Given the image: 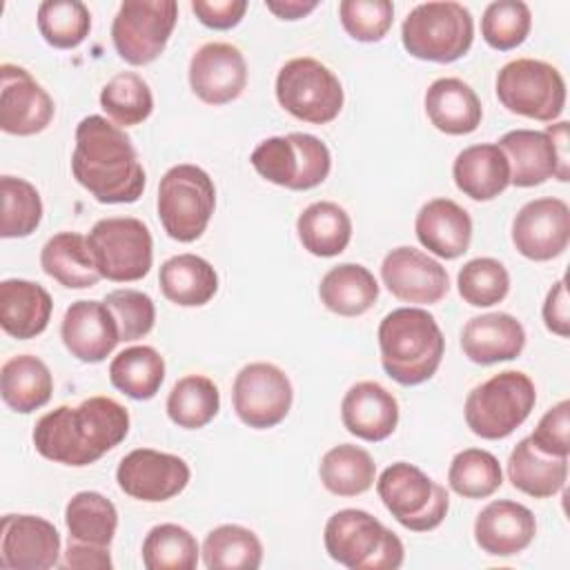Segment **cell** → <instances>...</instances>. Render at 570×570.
I'll return each instance as SVG.
<instances>
[{
  "label": "cell",
  "instance_id": "cell-1",
  "mask_svg": "<svg viewBox=\"0 0 570 570\" xmlns=\"http://www.w3.org/2000/svg\"><path fill=\"white\" fill-rule=\"evenodd\" d=\"M129 412L111 396H89L80 405H60L42 414L33 428V445L40 456L85 468L125 441Z\"/></svg>",
  "mask_w": 570,
  "mask_h": 570
},
{
  "label": "cell",
  "instance_id": "cell-2",
  "mask_svg": "<svg viewBox=\"0 0 570 570\" xmlns=\"http://www.w3.org/2000/svg\"><path fill=\"white\" fill-rule=\"evenodd\" d=\"M71 174L98 203H136L145 189V169L131 138L102 116H87L76 127Z\"/></svg>",
  "mask_w": 570,
  "mask_h": 570
},
{
  "label": "cell",
  "instance_id": "cell-3",
  "mask_svg": "<svg viewBox=\"0 0 570 570\" xmlns=\"http://www.w3.org/2000/svg\"><path fill=\"white\" fill-rule=\"evenodd\" d=\"M381 365L401 385H419L434 376L445 352L436 318L421 307H399L379 325Z\"/></svg>",
  "mask_w": 570,
  "mask_h": 570
},
{
  "label": "cell",
  "instance_id": "cell-4",
  "mask_svg": "<svg viewBox=\"0 0 570 570\" xmlns=\"http://www.w3.org/2000/svg\"><path fill=\"white\" fill-rule=\"evenodd\" d=\"M327 554L350 570H396L403 566V541L365 510L334 512L323 532Z\"/></svg>",
  "mask_w": 570,
  "mask_h": 570
},
{
  "label": "cell",
  "instance_id": "cell-5",
  "mask_svg": "<svg viewBox=\"0 0 570 570\" xmlns=\"http://www.w3.org/2000/svg\"><path fill=\"white\" fill-rule=\"evenodd\" d=\"M537 387L525 372L505 370L472 387L463 414L472 434L499 441L510 436L532 412Z\"/></svg>",
  "mask_w": 570,
  "mask_h": 570
},
{
  "label": "cell",
  "instance_id": "cell-6",
  "mask_svg": "<svg viewBox=\"0 0 570 570\" xmlns=\"http://www.w3.org/2000/svg\"><path fill=\"white\" fill-rule=\"evenodd\" d=\"M474 40V20L461 2H421L401 24L405 51L419 60L454 62Z\"/></svg>",
  "mask_w": 570,
  "mask_h": 570
},
{
  "label": "cell",
  "instance_id": "cell-7",
  "mask_svg": "<svg viewBox=\"0 0 570 570\" xmlns=\"http://www.w3.org/2000/svg\"><path fill=\"white\" fill-rule=\"evenodd\" d=\"M158 218L169 238L191 243L203 236L216 207V187L198 165H174L158 183Z\"/></svg>",
  "mask_w": 570,
  "mask_h": 570
},
{
  "label": "cell",
  "instance_id": "cell-8",
  "mask_svg": "<svg viewBox=\"0 0 570 570\" xmlns=\"http://www.w3.org/2000/svg\"><path fill=\"white\" fill-rule=\"evenodd\" d=\"M249 160L265 180L294 191L318 187L332 169L327 145L321 138L301 131L261 140Z\"/></svg>",
  "mask_w": 570,
  "mask_h": 570
},
{
  "label": "cell",
  "instance_id": "cell-9",
  "mask_svg": "<svg viewBox=\"0 0 570 570\" xmlns=\"http://www.w3.org/2000/svg\"><path fill=\"white\" fill-rule=\"evenodd\" d=\"M376 492L387 512L412 532L439 528L450 510L448 490L407 461L387 465L376 481Z\"/></svg>",
  "mask_w": 570,
  "mask_h": 570
},
{
  "label": "cell",
  "instance_id": "cell-10",
  "mask_svg": "<svg viewBox=\"0 0 570 570\" xmlns=\"http://www.w3.org/2000/svg\"><path fill=\"white\" fill-rule=\"evenodd\" d=\"M276 100L294 118L312 125L332 122L343 109V85L321 60L301 56L287 60L276 76Z\"/></svg>",
  "mask_w": 570,
  "mask_h": 570
},
{
  "label": "cell",
  "instance_id": "cell-11",
  "mask_svg": "<svg viewBox=\"0 0 570 570\" xmlns=\"http://www.w3.org/2000/svg\"><path fill=\"white\" fill-rule=\"evenodd\" d=\"M497 98L519 116L552 122L566 107V82L557 67L537 58H517L497 73Z\"/></svg>",
  "mask_w": 570,
  "mask_h": 570
},
{
  "label": "cell",
  "instance_id": "cell-12",
  "mask_svg": "<svg viewBox=\"0 0 570 570\" xmlns=\"http://www.w3.org/2000/svg\"><path fill=\"white\" fill-rule=\"evenodd\" d=\"M87 240L96 267L107 281L134 283L151 269L154 240L149 227L134 216L100 218Z\"/></svg>",
  "mask_w": 570,
  "mask_h": 570
},
{
  "label": "cell",
  "instance_id": "cell-13",
  "mask_svg": "<svg viewBox=\"0 0 570 570\" xmlns=\"http://www.w3.org/2000/svg\"><path fill=\"white\" fill-rule=\"evenodd\" d=\"M176 20L174 0H125L111 22L118 56L134 67L154 62L165 51Z\"/></svg>",
  "mask_w": 570,
  "mask_h": 570
},
{
  "label": "cell",
  "instance_id": "cell-14",
  "mask_svg": "<svg viewBox=\"0 0 570 570\" xmlns=\"http://www.w3.org/2000/svg\"><path fill=\"white\" fill-rule=\"evenodd\" d=\"M292 401V383L274 363H247L238 370L232 385L234 412L254 430H269L278 425L287 416Z\"/></svg>",
  "mask_w": 570,
  "mask_h": 570
},
{
  "label": "cell",
  "instance_id": "cell-15",
  "mask_svg": "<svg viewBox=\"0 0 570 570\" xmlns=\"http://www.w3.org/2000/svg\"><path fill=\"white\" fill-rule=\"evenodd\" d=\"M191 479V470L178 454L154 448H138L125 454L116 470L118 488L138 501L160 503L180 494Z\"/></svg>",
  "mask_w": 570,
  "mask_h": 570
},
{
  "label": "cell",
  "instance_id": "cell-16",
  "mask_svg": "<svg viewBox=\"0 0 570 570\" xmlns=\"http://www.w3.org/2000/svg\"><path fill=\"white\" fill-rule=\"evenodd\" d=\"M512 243L530 261H552L570 243V207L566 200L543 196L528 200L512 220Z\"/></svg>",
  "mask_w": 570,
  "mask_h": 570
},
{
  "label": "cell",
  "instance_id": "cell-17",
  "mask_svg": "<svg viewBox=\"0 0 570 570\" xmlns=\"http://www.w3.org/2000/svg\"><path fill=\"white\" fill-rule=\"evenodd\" d=\"M53 111L51 96L24 67L0 65V129L4 134H40L49 127Z\"/></svg>",
  "mask_w": 570,
  "mask_h": 570
},
{
  "label": "cell",
  "instance_id": "cell-18",
  "mask_svg": "<svg viewBox=\"0 0 570 570\" xmlns=\"http://www.w3.org/2000/svg\"><path fill=\"white\" fill-rule=\"evenodd\" d=\"M381 278L394 298L414 305H434L450 289L445 267L414 247L387 252L381 263Z\"/></svg>",
  "mask_w": 570,
  "mask_h": 570
},
{
  "label": "cell",
  "instance_id": "cell-19",
  "mask_svg": "<svg viewBox=\"0 0 570 570\" xmlns=\"http://www.w3.org/2000/svg\"><path fill=\"white\" fill-rule=\"evenodd\" d=\"M60 561L56 525L36 514H4L0 523V566L9 570H47Z\"/></svg>",
  "mask_w": 570,
  "mask_h": 570
},
{
  "label": "cell",
  "instance_id": "cell-20",
  "mask_svg": "<svg viewBox=\"0 0 570 570\" xmlns=\"http://www.w3.org/2000/svg\"><path fill=\"white\" fill-rule=\"evenodd\" d=\"M247 85V62L232 42H205L189 60V87L207 105L236 100Z\"/></svg>",
  "mask_w": 570,
  "mask_h": 570
},
{
  "label": "cell",
  "instance_id": "cell-21",
  "mask_svg": "<svg viewBox=\"0 0 570 570\" xmlns=\"http://www.w3.org/2000/svg\"><path fill=\"white\" fill-rule=\"evenodd\" d=\"M60 336L71 356L82 363L105 361L120 343V332L105 301H76L67 307Z\"/></svg>",
  "mask_w": 570,
  "mask_h": 570
},
{
  "label": "cell",
  "instance_id": "cell-22",
  "mask_svg": "<svg viewBox=\"0 0 570 570\" xmlns=\"http://www.w3.org/2000/svg\"><path fill=\"white\" fill-rule=\"evenodd\" d=\"M537 534V519L530 508L510 499L490 501L474 519V541L492 557L523 552Z\"/></svg>",
  "mask_w": 570,
  "mask_h": 570
},
{
  "label": "cell",
  "instance_id": "cell-23",
  "mask_svg": "<svg viewBox=\"0 0 570 570\" xmlns=\"http://www.w3.org/2000/svg\"><path fill=\"white\" fill-rule=\"evenodd\" d=\"M341 421L363 441H385L399 425V403L381 383L358 381L341 401Z\"/></svg>",
  "mask_w": 570,
  "mask_h": 570
},
{
  "label": "cell",
  "instance_id": "cell-24",
  "mask_svg": "<svg viewBox=\"0 0 570 570\" xmlns=\"http://www.w3.org/2000/svg\"><path fill=\"white\" fill-rule=\"evenodd\" d=\"M414 232L428 252L454 261L470 247L472 218L459 203L450 198H432L419 209Z\"/></svg>",
  "mask_w": 570,
  "mask_h": 570
},
{
  "label": "cell",
  "instance_id": "cell-25",
  "mask_svg": "<svg viewBox=\"0 0 570 570\" xmlns=\"http://www.w3.org/2000/svg\"><path fill=\"white\" fill-rule=\"evenodd\" d=\"M525 345L523 325L508 312L472 316L461 330L463 354L479 365L512 361Z\"/></svg>",
  "mask_w": 570,
  "mask_h": 570
},
{
  "label": "cell",
  "instance_id": "cell-26",
  "mask_svg": "<svg viewBox=\"0 0 570 570\" xmlns=\"http://www.w3.org/2000/svg\"><path fill=\"white\" fill-rule=\"evenodd\" d=\"M53 301L49 292L24 278H4L0 283V325L4 334L27 341L42 334L49 325Z\"/></svg>",
  "mask_w": 570,
  "mask_h": 570
},
{
  "label": "cell",
  "instance_id": "cell-27",
  "mask_svg": "<svg viewBox=\"0 0 570 570\" xmlns=\"http://www.w3.org/2000/svg\"><path fill=\"white\" fill-rule=\"evenodd\" d=\"M454 185L472 200H492L510 185V165L497 142L461 149L452 165Z\"/></svg>",
  "mask_w": 570,
  "mask_h": 570
},
{
  "label": "cell",
  "instance_id": "cell-28",
  "mask_svg": "<svg viewBox=\"0 0 570 570\" xmlns=\"http://www.w3.org/2000/svg\"><path fill=\"white\" fill-rule=\"evenodd\" d=\"M425 114L439 131L465 136L481 125L483 107L474 89L461 78H436L425 91Z\"/></svg>",
  "mask_w": 570,
  "mask_h": 570
},
{
  "label": "cell",
  "instance_id": "cell-29",
  "mask_svg": "<svg viewBox=\"0 0 570 570\" xmlns=\"http://www.w3.org/2000/svg\"><path fill=\"white\" fill-rule=\"evenodd\" d=\"M510 165V185L534 187L554 178L557 154L550 136L537 129H512L497 142Z\"/></svg>",
  "mask_w": 570,
  "mask_h": 570
},
{
  "label": "cell",
  "instance_id": "cell-30",
  "mask_svg": "<svg viewBox=\"0 0 570 570\" xmlns=\"http://www.w3.org/2000/svg\"><path fill=\"white\" fill-rule=\"evenodd\" d=\"M40 265L47 276L67 289L94 287L102 278L87 236L78 232H60L51 236L40 252Z\"/></svg>",
  "mask_w": 570,
  "mask_h": 570
},
{
  "label": "cell",
  "instance_id": "cell-31",
  "mask_svg": "<svg viewBox=\"0 0 570 570\" xmlns=\"http://www.w3.org/2000/svg\"><path fill=\"white\" fill-rule=\"evenodd\" d=\"M508 479L519 492L548 499L563 490L568 479V456H552L537 450L528 439H521L508 456Z\"/></svg>",
  "mask_w": 570,
  "mask_h": 570
},
{
  "label": "cell",
  "instance_id": "cell-32",
  "mask_svg": "<svg viewBox=\"0 0 570 570\" xmlns=\"http://www.w3.org/2000/svg\"><path fill=\"white\" fill-rule=\"evenodd\" d=\"M158 283L167 301L180 307H200L218 292V274L196 254H176L160 265Z\"/></svg>",
  "mask_w": 570,
  "mask_h": 570
},
{
  "label": "cell",
  "instance_id": "cell-33",
  "mask_svg": "<svg viewBox=\"0 0 570 570\" xmlns=\"http://www.w3.org/2000/svg\"><path fill=\"white\" fill-rule=\"evenodd\" d=\"M53 379L45 361L33 354H18L2 363L0 396L20 414H29L49 403Z\"/></svg>",
  "mask_w": 570,
  "mask_h": 570
},
{
  "label": "cell",
  "instance_id": "cell-34",
  "mask_svg": "<svg viewBox=\"0 0 570 570\" xmlns=\"http://www.w3.org/2000/svg\"><path fill=\"white\" fill-rule=\"evenodd\" d=\"M318 296L321 303L338 316H361L376 303L379 283L367 267L341 263L321 278Z\"/></svg>",
  "mask_w": 570,
  "mask_h": 570
},
{
  "label": "cell",
  "instance_id": "cell-35",
  "mask_svg": "<svg viewBox=\"0 0 570 570\" xmlns=\"http://www.w3.org/2000/svg\"><path fill=\"white\" fill-rule=\"evenodd\" d=\"M296 232L301 245L309 254L330 258L338 256L350 245L352 218L341 205L332 200H316L298 214Z\"/></svg>",
  "mask_w": 570,
  "mask_h": 570
},
{
  "label": "cell",
  "instance_id": "cell-36",
  "mask_svg": "<svg viewBox=\"0 0 570 570\" xmlns=\"http://www.w3.org/2000/svg\"><path fill=\"white\" fill-rule=\"evenodd\" d=\"M109 381L134 401L154 399L165 381V358L151 345H131L111 358Z\"/></svg>",
  "mask_w": 570,
  "mask_h": 570
},
{
  "label": "cell",
  "instance_id": "cell-37",
  "mask_svg": "<svg viewBox=\"0 0 570 570\" xmlns=\"http://www.w3.org/2000/svg\"><path fill=\"white\" fill-rule=\"evenodd\" d=\"M318 476L327 492L336 497H356L374 485L376 463L367 450L341 443L323 454Z\"/></svg>",
  "mask_w": 570,
  "mask_h": 570
},
{
  "label": "cell",
  "instance_id": "cell-38",
  "mask_svg": "<svg viewBox=\"0 0 570 570\" xmlns=\"http://www.w3.org/2000/svg\"><path fill=\"white\" fill-rule=\"evenodd\" d=\"M200 554L209 570H256L263 563V543L249 528L223 523L207 532Z\"/></svg>",
  "mask_w": 570,
  "mask_h": 570
},
{
  "label": "cell",
  "instance_id": "cell-39",
  "mask_svg": "<svg viewBox=\"0 0 570 570\" xmlns=\"http://www.w3.org/2000/svg\"><path fill=\"white\" fill-rule=\"evenodd\" d=\"M65 523L69 539L109 548L118 528V510L100 492L85 490L69 499L65 508Z\"/></svg>",
  "mask_w": 570,
  "mask_h": 570
},
{
  "label": "cell",
  "instance_id": "cell-40",
  "mask_svg": "<svg viewBox=\"0 0 570 570\" xmlns=\"http://www.w3.org/2000/svg\"><path fill=\"white\" fill-rule=\"evenodd\" d=\"M220 410V392L209 376L187 374L178 379L167 396V416L185 430H200Z\"/></svg>",
  "mask_w": 570,
  "mask_h": 570
},
{
  "label": "cell",
  "instance_id": "cell-41",
  "mask_svg": "<svg viewBox=\"0 0 570 570\" xmlns=\"http://www.w3.org/2000/svg\"><path fill=\"white\" fill-rule=\"evenodd\" d=\"M198 552V541L187 528L160 523L145 534L142 566L147 570H194Z\"/></svg>",
  "mask_w": 570,
  "mask_h": 570
},
{
  "label": "cell",
  "instance_id": "cell-42",
  "mask_svg": "<svg viewBox=\"0 0 570 570\" xmlns=\"http://www.w3.org/2000/svg\"><path fill=\"white\" fill-rule=\"evenodd\" d=\"M100 107L118 127L145 122L154 111V96L136 71H120L100 91Z\"/></svg>",
  "mask_w": 570,
  "mask_h": 570
},
{
  "label": "cell",
  "instance_id": "cell-43",
  "mask_svg": "<svg viewBox=\"0 0 570 570\" xmlns=\"http://www.w3.org/2000/svg\"><path fill=\"white\" fill-rule=\"evenodd\" d=\"M503 483L499 459L481 448H468L454 454L448 468V485L463 499L492 497Z\"/></svg>",
  "mask_w": 570,
  "mask_h": 570
},
{
  "label": "cell",
  "instance_id": "cell-44",
  "mask_svg": "<svg viewBox=\"0 0 570 570\" xmlns=\"http://www.w3.org/2000/svg\"><path fill=\"white\" fill-rule=\"evenodd\" d=\"M91 29V13L80 0H45L38 7V31L56 49H76Z\"/></svg>",
  "mask_w": 570,
  "mask_h": 570
},
{
  "label": "cell",
  "instance_id": "cell-45",
  "mask_svg": "<svg viewBox=\"0 0 570 570\" xmlns=\"http://www.w3.org/2000/svg\"><path fill=\"white\" fill-rule=\"evenodd\" d=\"M2 194V220L0 236L2 238H24L36 232L42 220V200L38 189L18 176L0 178Z\"/></svg>",
  "mask_w": 570,
  "mask_h": 570
},
{
  "label": "cell",
  "instance_id": "cell-46",
  "mask_svg": "<svg viewBox=\"0 0 570 570\" xmlns=\"http://www.w3.org/2000/svg\"><path fill=\"white\" fill-rule=\"evenodd\" d=\"M461 298L472 307H492L510 292V274L505 265L490 256L468 261L456 276Z\"/></svg>",
  "mask_w": 570,
  "mask_h": 570
},
{
  "label": "cell",
  "instance_id": "cell-47",
  "mask_svg": "<svg viewBox=\"0 0 570 570\" xmlns=\"http://www.w3.org/2000/svg\"><path fill=\"white\" fill-rule=\"evenodd\" d=\"M532 27V11L523 0L490 2L481 18V36L497 51H510L525 42Z\"/></svg>",
  "mask_w": 570,
  "mask_h": 570
},
{
  "label": "cell",
  "instance_id": "cell-48",
  "mask_svg": "<svg viewBox=\"0 0 570 570\" xmlns=\"http://www.w3.org/2000/svg\"><path fill=\"white\" fill-rule=\"evenodd\" d=\"M338 18L350 38L358 42H379L394 22V4L390 0H343Z\"/></svg>",
  "mask_w": 570,
  "mask_h": 570
},
{
  "label": "cell",
  "instance_id": "cell-49",
  "mask_svg": "<svg viewBox=\"0 0 570 570\" xmlns=\"http://www.w3.org/2000/svg\"><path fill=\"white\" fill-rule=\"evenodd\" d=\"M105 305L111 309L120 341H138L147 336L156 323V305L149 294L138 289H114L105 296Z\"/></svg>",
  "mask_w": 570,
  "mask_h": 570
},
{
  "label": "cell",
  "instance_id": "cell-50",
  "mask_svg": "<svg viewBox=\"0 0 570 570\" xmlns=\"http://www.w3.org/2000/svg\"><path fill=\"white\" fill-rule=\"evenodd\" d=\"M530 441L537 450L552 456L570 454V401L563 399L552 405L537 423Z\"/></svg>",
  "mask_w": 570,
  "mask_h": 570
},
{
  "label": "cell",
  "instance_id": "cell-51",
  "mask_svg": "<svg viewBox=\"0 0 570 570\" xmlns=\"http://www.w3.org/2000/svg\"><path fill=\"white\" fill-rule=\"evenodd\" d=\"M191 11L205 27L225 31L236 27L243 20L247 11V2L245 0H191Z\"/></svg>",
  "mask_w": 570,
  "mask_h": 570
},
{
  "label": "cell",
  "instance_id": "cell-52",
  "mask_svg": "<svg viewBox=\"0 0 570 570\" xmlns=\"http://www.w3.org/2000/svg\"><path fill=\"white\" fill-rule=\"evenodd\" d=\"M543 323L546 327L557 334V336H568L570 334V303H568V289H566V278H559L550 289L543 301Z\"/></svg>",
  "mask_w": 570,
  "mask_h": 570
},
{
  "label": "cell",
  "instance_id": "cell-53",
  "mask_svg": "<svg viewBox=\"0 0 570 570\" xmlns=\"http://www.w3.org/2000/svg\"><path fill=\"white\" fill-rule=\"evenodd\" d=\"M62 568H73V570H111L114 561L109 554V548L105 546H91V543H80L69 539Z\"/></svg>",
  "mask_w": 570,
  "mask_h": 570
},
{
  "label": "cell",
  "instance_id": "cell-54",
  "mask_svg": "<svg viewBox=\"0 0 570 570\" xmlns=\"http://www.w3.org/2000/svg\"><path fill=\"white\" fill-rule=\"evenodd\" d=\"M552 145H554V154H557V174L554 178L566 183L570 178V156H568V122L561 120V122H554V125H548L543 129Z\"/></svg>",
  "mask_w": 570,
  "mask_h": 570
},
{
  "label": "cell",
  "instance_id": "cell-55",
  "mask_svg": "<svg viewBox=\"0 0 570 570\" xmlns=\"http://www.w3.org/2000/svg\"><path fill=\"white\" fill-rule=\"evenodd\" d=\"M265 7L281 20H298L312 13L318 7V2L316 0H265Z\"/></svg>",
  "mask_w": 570,
  "mask_h": 570
}]
</instances>
